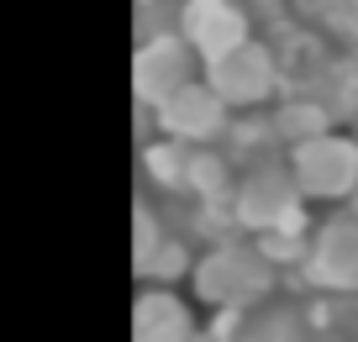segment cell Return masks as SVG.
I'll return each instance as SVG.
<instances>
[{
    "instance_id": "12",
    "label": "cell",
    "mask_w": 358,
    "mask_h": 342,
    "mask_svg": "<svg viewBox=\"0 0 358 342\" xmlns=\"http://www.w3.org/2000/svg\"><path fill=\"white\" fill-rule=\"evenodd\" d=\"M348 216L358 221V190H353V195H348Z\"/></svg>"
},
{
    "instance_id": "3",
    "label": "cell",
    "mask_w": 358,
    "mask_h": 342,
    "mask_svg": "<svg viewBox=\"0 0 358 342\" xmlns=\"http://www.w3.org/2000/svg\"><path fill=\"white\" fill-rule=\"evenodd\" d=\"M190 290L216 316H222V311L243 316V311H253L258 300L274 290V269L258 258L253 243H216V248H206V253L195 258Z\"/></svg>"
},
{
    "instance_id": "8",
    "label": "cell",
    "mask_w": 358,
    "mask_h": 342,
    "mask_svg": "<svg viewBox=\"0 0 358 342\" xmlns=\"http://www.w3.org/2000/svg\"><path fill=\"white\" fill-rule=\"evenodd\" d=\"M174 32L206 64V58L248 43L253 37V16H248V0H174Z\"/></svg>"
},
{
    "instance_id": "6",
    "label": "cell",
    "mask_w": 358,
    "mask_h": 342,
    "mask_svg": "<svg viewBox=\"0 0 358 342\" xmlns=\"http://www.w3.org/2000/svg\"><path fill=\"white\" fill-rule=\"evenodd\" d=\"M301 279L322 295H348L358 290V221L348 211L311 221L306 232V253H301Z\"/></svg>"
},
{
    "instance_id": "13",
    "label": "cell",
    "mask_w": 358,
    "mask_h": 342,
    "mask_svg": "<svg viewBox=\"0 0 358 342\" xmlns=\"http://www.w3.org/2000/svg\"><path fill=\"white\" fill-rule=\"evenodd\" d=\"M237 342H248V332H243V337H237Z\"/></svg>"
},
{
    "instance_id": "1",
    "label": "cell",
    "mask_w": 358,
    "mask_h": 342,
    "mask_svg": "<svg viewBox=\"0 0 358 342\" xmlns=\"http://www.w3.org/2000/svg\"><path fill=\"white\" fill-rule=\"evenodd\" d=\"M201 79L211 85V95L222 100L232 116L243 111H268L274 100L285 95V69H280V53L268 37H248V43L227 48V53L206 58L201 64Z\"/></svg>"
},
{
    "instance_id": "2",
    "label": "cell",
    "mask_w": 358,
    "mask_h": 342,
    "mask_svg": "<svg viewBox=\"0 0 358 342\" xmlns=\"http://www.w3.org/2000/svg\"><path fill=\"white\" fill-rule=\"evenodd\" d=\"M227 227L237 232H280V227H306V200L295 190L285 158H264V164L237 169V185L227 195Z\"/></svg>"
},
{
    "instance_id": "9",
    "label": "cell",
    "mask_w": 358,
    "mask_h": 342,
    "mask_svg": "<svg viewBox=\"0 0 358 342\" xmlns=\"http://www.w3.org/2000/svg\"><path fill=\"white\" fill-rule=\"evenodd\" d=\"M195 311L185 295L169 285H143L132 306V342H190L195 337Z\"/></svg>"
},
{
    "instance_id": "4",
    "label": "cell",
    "mask_w": 358,
    "mask_h": 342,
    "mask_svg": "<svg viewBox=\"0 0 358 342\" xmlns=\"http://www.w3.org/2000/svg\"><path fill=\"white\" fill-rule=\"evenodd\" d=\"M201 79V53H195L174 27H148L137 32V53H132V95L137 111H158L169 95H179L185 85Z\"/></svg>"
},
{
    "instance_id": "5",
    "label": "cell",
    "mask_w": 358,
    "mask_h": 342,
    "mask_svg": "<svg viewBox=\"0 0 358 342\" xmlns=\"http://www.w3.org/2000/svg\"><path fill=\"white\" fill-rule=\"evenodd\" d=\"M285 169H290L301 200H316V206H337L358 190V137L353 132H322L311 143L290 148L285 153Z\"/></svg>"
},
{
    "instance_id": "10",
    "label": "cell",
    "mask_w": 358,
    "mask_h": 342,
    "mask_svg": "<svg viewBox=\"0 0 358 342\" xmlns=\"http://www.w3.org/2000/svg\"><path fill=\"white\" fill-rule=\"evenodd\" d=\"M137 164H143V179L158 195H185V169H190V148L185 143H174L164 132H148L143 148H137Z\"/></svg>"
},
{
    "instance_id": "7",
    "label": "cell",
    "mask_w": 358,
    "mask_h": 342,
    "mask_svg": "<svg viewBox=\"0 0 358 342\" xmlns=\"http://www.w3.org/2000/svg\"><path fill=\"white\" fill-rule=\"evenodd\" d=\"M143 122H153L164 137H174V143H185V148H216L227 137V127H232V111L211 95L206 79H195V85H185L179 95H169L158 111H148Z\"/></svg>"
},
{
    "instance_id": "11",
    "label": "cell",
    "mask_w": 358,
    "mask_h": 342,
    "mask_svg": "<svg viewBox=\"0 0 358 342\" xmlns=\"http://www.w3.org/2000/svg\"><path fill=\"white\" fill-rule=\"evenodd\" d=\"M311 27L337 43H358V0H306Z\"/></svg>"
}]
</instances>
